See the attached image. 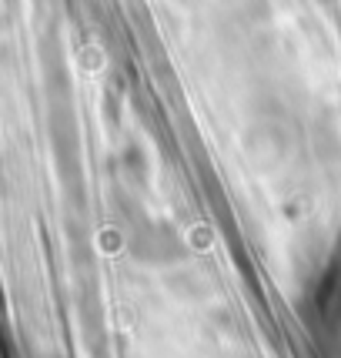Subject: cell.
Wrapping results in <instances>:
<instances>
[{
  "label": "cell",
  "instance_id": "obj_1",
  "mask_svg": "<svg viewBox=\"0 0 341 358\" xmlns=\"http://www.w3.org/2000/svg\"><path fill=\"white\" fill-rule=\"evenodd\" d=\"M318 305H321V315H325V322H331L335 328H341V268L325 281V288H321V298H318Z\"/></svg>",
  "mask_w": 341,
  "mask_h": 358
}]
</instances>
